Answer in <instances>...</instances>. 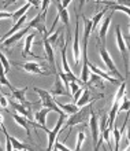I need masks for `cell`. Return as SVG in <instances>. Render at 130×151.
Returning a JSON list of instances; mask_svg holds the SVG:
<instances>
[{
    "label": "cell",
    "instance_id": "1",
    "mask_svg": "<svg viewBox=\"0 0 130 151\" xmlns=\"http://www.w3.org/2000/svg\"><path fill=\"white\" fill-rule=\"evenodd\" d=\"M93 110L92 109V103H88L82 107H78V110L74 113V114H71L66 121V125L69 128H73L74 125H78V124H84L86 122L89 117H91V111Z\"/></svg>",
    "mask_w": 130,
    "mask_h": 151
},
{
    "label": "cell",
    "instance_id": "2",
    "mask_svg": "<svg viewBox=\"0 0 130 151\" xmlns=\"http://www.w3.org/2000/svg\"><path fill=\"white\" fill-rule=\"evenodd\" d=\"M34 92L40 96V103L43 104V107H47V109H49L51 111H56V113H59V114H66V113H63L60 110V107L55 102L54 96L49 93V91H45V89L34 87Z\"/></svg>",
    "mask_w": 130,
    "mask_h": 151
},
{
    "label": "cell",
    "instance_id": "3",
    "mask_svg": "<svg viewBox=\"0 0 130 151\" xmlns=\"http://www.w3.org/2000/svg\"><path fill=\"white\" fill-rule=\"evenodd\" d=\"M99 54H100V58L103 59L104 65L107 66V70L111 73V76H114L115 78H118V80H122V74H121L119 70L116 69L114 60H112V58H111L110 52H108V50L106 48V44L104 43H101L100 45H99Z\"/></svg>",
    "mask_w": 130,
    "mask_h": 151
},
{
    "label": "cell",
    "instance_id": "4",
    "mask_svg": "<svg viewBox=\"0 0 130 151\" xmlns=\"http://www.w3.org/2000/svg\"><path fill=\"white\" fill-rule=\"evenodd\" d=\"M45 21H47V12H41L39 11L37 12V15L33 18L30 22L28 24V26L26 28L28 29H33L34 28L39 33H41V35H48L47 33V28H45Z\"/></svg>",
    "mask_w": 130,
    "mask_h": 151
},
{
    "label": "cell",
    "instance_id": "5",
    "mask_svg": "<svg viewBox=\"0 0 130 151\" xmlns=\"http://www.w3.org/2000/svg\"><path fill=\"white\" fill-rule=\"evenodd\" d=\"M67 118V114H59V119H58V122H56V125L54 127V129L52 131H49V129H47V135H48V150L51 151L52 150V146H54V143H55L56 137H58V135L60 133V129H62V127L64 125V119Z\"/></svg>",
    "mask_w": 130,
    "mask_h": 151
},
{
    "label": "cell",
    "instance_id": "6",
    "mask_svg": "<svg viewBox=\"0 0 130 151\" xmlns=\"http://www.w3.org/2000/svg\"><path fill=\"white\" fill-rule=\"evenodd\" d=\"M49 93H51L54 98H56V96H71L70 89L63 84V81H62V78H60L59 76H56L54 87H52V89L49 91Z\"/></svg>",
    "mask_w": 130,
    "mask_h": 151
},
{
    "label": "cell",
    "instance_id": "7",
    "mask_svg": "<svg viewBox=\"0 0 130 151\" xmlns=\"http://www.w3.org/2000/svg\"><path fill=\"white\" fill-rule=\"evenodd\" d=\"M47 36L48 35H44L43 36V44H44V50H45V59L49 62L52 70H54V73L56 74L58 70H56V62H55V51H54L52 44H49V41L47 40Z\"/></svg>",
    "mask_w": 130,
    "mask_h": 151
},
{
    "label": "cell",
    "instance_id": "8",
    "mask_svg": "<svg viewBox=\"0 0 130 151\" xmlns=\"http://www.w3.org/2000/svg\"><path fill=\"white\" fill-rule=\"evenodd\" d=\"M115 35H116V44H118V50H119V52L122 54L123 60H125V68H126V72L129 73V66H127V47H126L125 40H123L122 32H121V26H116V29H115Z\"/></svg>",
    "mask_w": 130,
    "mask_h": 151
},
{
    "label": "cell",
    "instance_id": "9",
    "mask_svg": "<svg viewBox=\"0 0 130 151\" xmlns=\"http://www.w3.org/2000/svg\"><path fill=\"white\" fill-rule=\"evenodd\" d=\"M73 55H74V63L78 69L79 63H81V48H79V26L77 24L75 26V33H74V40H73Z\"/></svg>",
    "mask_w": 130,
    "mask_h": 151
},
{
    "label": "cell",
    "instance_id": "10",
    "mask_svg": "<svg viewBox=\"0 0 130 151\" xmlns=\"http://www.w3.org/2000/svg\"><path fill=\"white\" fill-rule=\"evenodd\" d=\"M8 114H10L12 118L15 119V122L18 124L21 128H24L25 131H26V135H28V137L32 140V135H30V121H32V119L26 118V117H24V115L18 114V113H11V111H8Z\"/></svg>",
    "mask_w": 130,
    "mask_h": 151
},
{
    "label": "cell",
    "instance_id": "11",
    "mask_svg": "<svg viewBox=\"0 0 130 151\" xmlns=\"http://www.w3.org/2000/svg\"><path fill=\"white\" fill-rule=\"evenodd\" d=\"M8 104H10V106L15 110V113H18V114H21V115H24V117H26V118H29V119H33L32 107L25 106V104L19 103V102H12V100H8Z\"/></svg>",
    "mask_w": 130,
    "mask_h": 151
},
{
    "label": "cell",
    "instance_id": "12",
    "mask_svg": "<svg viewBox=\"0 0 130 151\" xmlns=\"http://www.w3.org/2000/svg\"><path fill=\"white\" fill-rule=\"evenodd\" d=\"M22 66H24L25 72L32 73V74H39V76H48V74H51V73L47 72V70H43V69H41V66H40L37 62H34V60L25 62Z\"/></svg>",
    "mask_w": 130,
    "mask_h": 151
},
{
    "label": "cell",
    "instance_id": "13",
    "mask_svg": "<svg viewBox=\"0 0 130 151\" xmlns=\"http://www.w3.org/2000/svg\"><path fill=\"white\" fill-rule=\"evenodd\" d=\"M88 68H89V70H91L92 73H95V74H97L99 77H101L103 80H107V81H110L111 84H119V81H121V80L115 78L114 76H111L110 73L103 72V70H100V69H99L97 66H95V65L89 63V62H88Z\"/></svg>",
    "mask_w": 130,
    "mask_h": 151
},
{
    "label": "cell",
    "instance_id": "14",
    "mask_svg": "<svg viewBox=\"0 0 130 151\" xmlns=\"http://www.w3.org/2000/svg\"><path fill=\"white\" fill-rule=\"evenodd\" d=\"M36 37V33H30L26 40H25V48L22 50V56H33V58H37V59H45V58H41L40 55H36L34 52H32V45H33V40Z\"/></svg>",
    "mask_w": 130,
    "mask_h": 151
},
{
    "label": "cell",
    "instance_id": "15",
    "mask_svg": "<svg viewBox=\"0 0 130 151\" xmlns=\"http://www.w3.org/2000/svg\"><path fill=\"white\" fill-rule=\"evenodd\" d=\"M89 127H91V132H92V137H93V143H95V146L97 144V139H99V133H100V131H99V121H97V115H96V113L92 110L91 111V117H89Z\"/></svg>",
    "mask_w": 130,
    "mask_h": 151
},
{
    "label": "cell",
    "instance_id": "16",
    "mask_svg": "<svg viewBox=\"0 0 130 151\" xmlns=\"http://www.w3.org/2000/svg\"><path fill=\"white\" fill-rule=\"evenodd\" d=\"M29 29L28 28H25V29H19L18 32H15L14 35H11V36H8L7 39H4L3 41V47L8 48V47H11V45H14V44H16L18 41H19L22 37L25 36V33L28 32Z\"/></svg>",
    "mask_w": 130,
    "mask_h": 151
},
{
    "label": "cell",
    "instance_id": "17",
    "mask_svg": "<svg viewBox=\"0 0 130 151\" xmlns=\"http://www.w3.org/2000/svg\"><path fill=\"white\" fill-rule=\"evenodd\" d=\"M54 3L56 6V10H58V17H59V19L63 21V24L67 26V29L70 28V15H69V11H67V8L62 6V1L60 0H54Z\"/></svg>",
    "mask_w": 130,
    "mask_h": 151
},
{
    "label": "cell",
    "instance_id": "18",
    "mask_svg": "<svg viewBox=\"0 0 130 151\" xmlns=\"http://www.w3.org/2000/svg\"><path fill=\"white\" fill-rule=\"evenodd\" d=\"M112 15H114V11H111L110 15H107L104 19H101V26L99 29V40H101V43L106 44V36H107V30L110 28V24L112 21Z\"/></svg>",
    "mask_w": 130,
    "mask_h": 151
},
{
    "label": "cell",
    "instance_id": "19",
    "mask_svg": "<svg viewBox=\"0 0 130 151\" xmlns=\"http://www.w3.org/2000/svg\"><path fill=\"white\" fill-rule=\"evenodd\" d=\"M26 91H28V88H21V89H12L11 93L12 96H14V99L16 100V102H19V103L25 104V106H29V107H32L33 103L32 102H28L26 100Z\"/></svg>",
    "mask_w": 130,
    "mask_h": 151
},
{
    "label": "cell",
    "instance_id": "20",
    "mask_svg": "<svg viewBox=\"0 0 130 151\" xmlns=\"http://www.w3.org/2000/svg\"><path fill=\"white\" fill-rule=\"evenodd\" d=\"M51 113V110L47 107H43L41 110L39 111H36L34 115H33V118L36 119V122L40 125V128H47V115Z\"/></svg>",
    "mask_w": 130,
    "mask_h": 151
},
{
    "label": "cell",
    "instance_id": "21",
    "mask_svg": "<svg viewBox=\"0 0 130 151\" xmlns=\"http://www.w3.org/2000/svg\"><path fill=\"white\" fill-rule=\"evenodd\" d=\"M26 19H28V12H26V14H24V15L21 17L19 19L16 21V22H15V25H14V26H12V28L10 29V30H8L7 33H6V35H4L3 40H4V39H7L8 36H11V35H14V33H15V32H18V30H19V29H21V28H22V26H24V25H25V22H26Z\"/></svg>",
    "mask_w": 130,
    "mask_h": 151
},
{
    "label": "cell",
    "instance_id": "22",
    "mask_svg": "<svg viewBox=\"0 0 130 151\" xmlns=\"http://www.w3.org/2000/svg\"><path fill=\"white\" fill-rule=\"evenodd\" d=\"M91 100H92V95H91V92H89V89L84 88V91H82V93H81V96L75 100V104H77L78 107H82V106H85V104L91 103Z\"/></svg>",
    "mask_w": 130,
    "mask_h": 151
},
{
    "label": "cell",
    "instance_id": "23",
    "mask_svg": "<svg viewBox=\"0 0 130 151\" xmlns=\"http://www.w3.org/2000/svg\"><path fill=\"white\" fill-rule=\"evenodd\" d=\"M8 137H10V142L12 144V150H33L32 146H29L26 143H22V142H19L15 137H11L10 135H8Z\"/></svg>",
    "mask_w": 130,
    "mask_h": 151
},
{
    "label": "cell",
    "instance_id": "24",
    "mask_svg": "<svg viewBox=\"0 0 130 151\" xmlns=\"http://www.w3.org/2000/svg\"><path fill=\"white\" fill-rule=\"evenodd\" d=\"M58 106L60 107V110L63 113H66L67 115H71V114H74L77 110H78V106L75 103H67V104H64V103H58Z\"/></svg>",
    "mask_w": 130,
    "mask_h": 151
},
{
    "label": "cell",
    "instance_id": "25",
    "mask_svg": "<svg viewBox=\"0 0 130 151\" xmlns=\"http://www.w3.org/2000/svg\"><path fill=\"white\" fill-rule=\"evenodd\" d=\"M30 7H32V6H30L29 3H26V4H24L22 7L18 8V10H16L15 12H12V15H11L12 21H14V22H16V21L19 19V18H21L22 15H24V14H26V12H28V10H29Z\"/></svg>",
    "mask_w": 130,
    "mask_h": 151
},
{
    "label": "cell",
    "instance_id": "26",
    "mask_svg": "<svg viewBox=\"0 0 130 151\" xmlns=\"http://www.w3.org/2000/svg\"><path fill=\"white\" fill-rule=\"evenodd\" d=\"M106 4L108 8H111V11H123L127 17H129L130 11H129V7H126V6H121V4L112 3V1H106Z\"/></svg>",
    "mask_w": 130,
    "mask_h": 151
},
{
    "label": "cell",
    "instance_id": "27",
    "mask_svg": "<svg viewBox=\"0 0 130 151\" xmlns=\"http://www.w3.org/2000/svg\"><path fill=\"white\" fill-rule=\"evenodd\" d=\"M107 11H108V8H104V10H101L100 12H97V14H96V15L91 19V21H92V30H95V29L97 28V25L100 24V22H101L103 17L106 15V12H107Z\"/></svg>",
    "mask_w": 130,
    "mask_h": 151
},
{
    "label": "cell",
    "instance_id": "28",
    "mask_svg": "<svg viewBox=\"0 0 130 151\" xmlns=\"http://www.w3.org/2000/svg\"><path fill=\"white\" fill-rule=\"evenodd\" d=\"M86 84H88V85H92V84H95L97 88H104V83H103V78H101V77H99L97 74H95V73H92V74H91V80H88Z\"/></svg>",
    "mask_w": 130,
    "mask_h": 151
},
{
    "label": "cell",
    "instance_id": "29",
    "mask_svg": "<svg viewBox=\"0 0 130 151\" xmlns=\"http://www.w3.org/2000/svg\"><path fill=\"white\" fill-rule=\"evenodd\" d=\"M112 131V135H114V139H115V150L118 151L119 150V143H121V136H122V133H121V131H119L118 128H112L111 129Z\"/></svg>",
    "mask_w": 130,
    "mask_h": 151
},
{
    "label": "cell",
    "instance_id": "30",
    "mask_svg": "<svg viewBox=\"0 0 130 151\" xmlns=\"http://www.w3.org/2000/svg\"><path fill=\"white\" fill-rule=\"evenodd\" d=\"M0 63L3 65V68H4V72L8 73L10 70H11V63L8 62V59L6 58V55H4L3 52L0 51Z\"/></svg>",
    "mask_w": 130,
    "mask_h": 151
},
{
    "label": "cell",
    "instance_id": "31",
    "mask_svg": "<svg viewBox=\"0 0 130 151\" xmlns=\"http://www.w3.org/2000/svg\"><path fill=\"white\" fill-rule=\"evenodd\" d=\"M118 111H129V99H127V96H123L122 102L119 100Z\"/></svg>",
    "mask_w": 130,
    "mask_h": 151
},
{
    "label": "cell",
    "instance_id": "32",
    "mask_svg": "<svg viewBox=\"0 0 130 151\" xmlns=\"http://www.w3.org/2000/svg\"><path fill=\"white\" fill-rule=\"evenodd\" d=\"M126 85H127V84L125 83V81L121 84V87H119V89H118V92H116V95H115L114 100H121L123 96H125V92H126Z\"/></svg>",
    "mask_w": 130,
    "mask_h": 151
},
{
    "label": "cell",
    "instance_id": "33",
    "mask_svg": "<svg viewBox=\"0 0 130 151\" xmlns=\"http://www.w3.org/2000/svg\"><path fill=\"white\" fill-rule=\"evenodd\" d=\"M62 32H63V29L60 28L59 30L56 33H54L52 36H47V40L49 41V44H58V40H59V37H60V35H62Z\"/></svg>",
    "mask_w": 130,
    "mask_h": 151
},
{
    "label": "cell",
    "instance_id": "34",
    "mask_svg": "<svg viewBox=\"0 0 130 151\" xmlns=\"http://www.w3.org/2000/svg\"><path fill=\"white\" fill-rule=\"evenodd\" d=\"M84 140H85V133H84V132H78V135H77V144H75L74 150H77V151L81 150Z\"/></svg>",
    "mask_w": 130,
    "mask_h": 151
},
{
    "label": "cell",
    "instance_id": "35",
    "mask_svg": "<svg viewBox=\"0 0 130 151\" xmlns=\"http://www.w3.org/2000/svg\"><path fill=\"white\" fill-rule=\"evenodd\" d=\"M52 150H70V148L67 147V146H64L63 143H60V142H58V140H55V143H54V146H52Z\"/></svg>",
    "mask_w": 130,
    "mask_h": 151
},
{
    "label": "cell",
    "instance_id": "36",
    "mask_svg": "<svg viewBox=\"0 0 130 151\" xmlns=\"http://www.w3.org/2000/svg\"><path fill=\"white\" fill-rule=\"evenodd\" d=\"M49 3H51V0H41V7H40L39 11L47 12L48 11V7H49Z\"/></svg>",
    "mask_w": 130,
    "mask_h": 151
},
{
    "label": "cell",
    "instance_id": "37",
    "mask_svg": "<svg viewBox=\"0 0 130 151\" xmlns=\"http://www.w3.org/2000/svg\"><path fill=\"white\" fill-rule=\"evenodd\" d=\"M0 106L3 109L8 107V99H7V96L3 95V93H0Z\"/></svg>",
    "mask_w": 130,
    "mask_h": 151
},
{
    "label": "cell",
    "instance_id": "38",
    "mask_svg": "<svg viewBox=\"0 0 130 151\" xmlns=\"http://www.w3.org/2000/svg\"><path fill=\"white\" fill-rule=\"evenodd\" d=\"M28 3L30 4V6H33V7L39 8L40 7V3H41V0H28Z\"/></svg>",
    "mask_w": 130,
    "mask_h": 151
},
{
    "label": "cell",
    "instance_id": "39",
    "mask_svg": "<svg viewBox=\"0 0 130 151\" xmlns=\"http://www.w3.org/2000/svg\"><path fill=\"white\" fill-rule=\"evenodd\" d=\"M82 91H84V88H81V87H79V88H78V91L75 92V93H73V99H74V100H77V99H78L79 96H81V93H82Z\"/></svg>",
    "mask_w": 130,
    "mask_h": 151
},
{
    "label": "cell",
    "instance_id": "40",
    "mask_svg": "<svg viewBox=\"0 0 130 151\" xmlns=\"http://www.w3.org/2000/svg\"><path fill=\"white\" fill-rule=\"evenodd\" d=\"M11 15H12V12H4V11H1V12H0V19H4V18H11Z\"/></svg>",
    "mask_w": 130,
    "mask_h": 151
},
{
    "label": "cell",
    "instance_id": "41",
    "mask_svg": "<svg viewBox=\"0 0 130 151\" xmlns=\"http://www.w3.org/2000/svg\"><path fill=\"white\" fill-rule=\"evenodd\" d=\"M115 3L121 4V6H126V7H129V0H115Z\"/></svg>",
    "mask_w": 130,
    "mask_h": 151
},
{
    "label": "cell",
    "instance_id": "42",
    "mask_svg": "<svg viewBox=\"0 0 130 151\" xmlns=\"http://www.w3.org/2000/svg\"><path fill=\"white\" fill-rule=\"evenodd\" d=\"M85 3H86V0H79L78 11H77V12H81V11H82V8H84V6H85Z\"/></svg>",
    "mask_w": 130,
    "mask_h": 151
},
{
    "label": "cell",
    "instance_id": "43",
    "mask_svg": "<svg viewBox=\"0 0 130 151\" xmlns=\"http://www.w3.org/2000/svg\"><path fill=\"white\" fill-rule=\"evenodd\" d=\"M16 0H6V1H4V8H7L8 6H11L12 3H15Z\"/></svg>",
    "mask_w": 130,
    "mask_h": 151
},
{
    "label": "cell",
    "instance_id": "44",
    "mask_svg": "<svg viewBox=\"0 0 130 151\" xmlns=\"http://www.w3.org/2000/svg\"><path fill=\"white\" fill-rule=\"evenodd\" d=\"M60 1H62V6H63V7H66V8H67V6L71 3V0H60Z\"/></svg>",
    "mask_w": 130,
    "mask_h": 151
},
{
    "label": "cell",
    "instance_id": "45",
    "mask_svg": "<svg viewBox=\"0 0 130 151\" xmlns=\"http://www.w3.org/2000/svg\"><path fill=\"white\" fill-rule=\"evenodd\" d=\"M1 124H3V117L0 115V125H1Z\"/></svg>",
    "mask_w": 130,
    "mask_h": 151
},
{
    "label": "cell",
    "instance_id": "46",
    "mask_svg": "<svg viewBox=\"0 0 130 151\" xmlns=\"http://www.w3.org/2000/svg\"><path fill=\"white\" fill-rule=\"evenodd\" d=\"M96 1H97V4H99V3H101V0H96Z\"/></svg>",
    "mask_w": 130,
    "mask_h": 151
},
{
    "label": "cell",
    "instance_id": "47",
    "mask_svg": "<svg viewBox=\"0 0 130 151\" xmlns=\"http://www.w3.org/2000/svg\"><path fill=\"white\" fill-rule=\"evenodd\" d=\"M0 150H1V146H0Z\"/></svg>",
    "mask_w": 130,
    "mask_h": 151
}]
</instances>
